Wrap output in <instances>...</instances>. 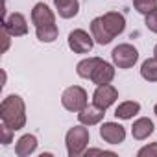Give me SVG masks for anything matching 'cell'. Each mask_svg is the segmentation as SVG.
Wrapping results in <instances>:
<instances>
[{
    "mask_svg": "<svg viewBox=\"0 0 157 157\" xmlns=\"http://www.w3.org/2000/svg\"><path fill=\"white\" fill-rule=\"evenodd\" d=\"M113 78H115V68H113V65H109V63H105V61L102 59V61L98 63V67L94 68L93 76H91V82H93L94 85H107V83L113 82Z\"/></svg>",
    "mask_w": 157,
    "mask_h": 157,
    "instance_id": "cell-11",
    "label": "cell"
},
{
    "mask_svg": "<svg viewBox=\"0 0 157 157\" xmlns=\"http://www.w3.org/2000/svg\"><path fill=\"white\" fill-rule=\"evenodd\" d=\"M35 148H37V137L28 133V135H22V137L17 140V144H15V153H17L19 157H28L30 153L35 151Z\"/></svg>",
    "mask_w": 157,
    "mask_h": 157,
    "instance_id": "cell-14",
    "label": "cell"
},
{
    "mask_svg": "<svg viewBox=\"0 0 157 157\" xmlns=\"http://www.w3.org/2000/svg\"><path fill=\"white\" fill-rule=\"evenodd\" d=\"M2 37H4V52H6V50H8V46H10V37H11V35L8 33V30H6V28L2 30Z\"/></svg>",
    "mask_w": 157,
    "mask_h": 157,
    "instance_id": "cell-24",
    "label": "cell"
},
{
    "mask_svg": "<svg viewBox=\"0 0 157 157\" xmlns=\"http://www.w3.org/2000/svg\"><path fill=\"white\" fill-rule=\"evenodd\" d=\"M111 57H113V63L118 68H131L139 59V52L131 44H118V46L113 48Z\"/></svg>",
    "mask_w": 157,
    "mask_h": 157,
    "instance_id": "cell-6",
    "label": "cell"
},
{
    "mask_svg": "<svg viewBox=\"0 0 157 157\" xmlns=\"http://www.w3.org/2000/svg\"><path fill=\"white\" fill-rule=\"evenodd\" d=\"M100 61H102L100 57H87V59L80 61V63H78V67H76L78 76L91 80V76H93V72H94V68L98 67V63H100Z\"/></svg>",
    "mask_w": 157,
    "mask_h": 157,
    "instance_id": "cell-17",
    "label": "cell"
},
{
    "mask_svg": "<svg viewBox=\"0 0 157 157\" xmlns=\"http://www.w3.org/2000/svg\"><path fill=\"white\" fill-rule=\"evenodd\" d=\"M117 98H118V91L111 83L98 85L96 91H94V94H93V104L98 105V107H102V109H107L109 105H113L117 102Z\"/></svg>",
    "mask_w": 157,
    "mask_h": 157,
    "instance_id": "cell-8",
    "label": "cell"
},
{
    "mask_svg": "<svg viewBox=\"0 0 157 157\" xmlns=\"http://www.w3.org/2000/svg\"><path fill=\"white\" fill-rule=\"evenodd\" d=\"M153 133V122L150 120V118H139V120H135L133 122V128H131V135H133V139H137V140H144V139H148L150 135Z\"/></svg>",
    "mask_w": 157,
    "mask_h": 157,
    "instance_id": "cell-13",
    "label": "cell"
},
{
    "mask_svg": "<svg viewBox=\"0 0 157 157\" xmlns=\"http://www.w3.org/2000/svg\"><path fill=\"white\" fill-rule=\"evenodd\" d=\"M94 37L89 35L85 30H74L68 33V48L74 54H87L93 50Z\"/></svg>",
    "mask_w": 157,
    "mask_h": 157,
    "instance_id": "cell-7",
    "label": "cell"
},
{
    "mask_svg": "<svg viewBox=\"0 0 157 157\" xmlns=\"http://www.w3.org/2000/svg\"><path fill=\"white\" fill-rule=\"evenodd\" d=\"M126 28V19L118 11H109L102 17L93 19L91 33L98 44H109L117 35H120Z\"/></svg>",
    "mask_w": 157,
    "mask_h": 157,
    "instance_id": "cell-1",
    "label": "cell"
},
{
    "mask_svg": "<svg viewBox=\"0 0 157 157\" xmlns=\"http://www.w3.org/2000/svg\"><path fill=\"white\" fill-rule=\"evenodd\" d=\"M61 104L67 111H74V113H80L85 105H87V93L83 87H78L72 85L68 89H65L63 96H61Z\"/></svg>",
    "mask_w": 157,
    "mask_h": 157,
    "instance_id": "cell-5",
    "label": "cell"
},
{
    "mask_svg": "<svg viewBox=\"0 0 157 157\" xmlns=\"http://www.w3.org/2000/svg\"><path fill=\"white\" fill-rule=\"evenodd\" d=\"M153 57H157V44H155V48H153Z\"/></svg>",
    "mask_w": 157,
    "mask_h": 157,
    "instance_id": "cell-25",
    "label": "cell"
},
{
    "mask_svg": "<svg viewBox=\"0 0 157 157\" xmlns=\"http://www.w3.org/2000/svg\"><path fill=\"white\" fill-rule=\"evenodd\" d=\"M89 129L85 128V124L82 126H74L67 131V137H65V144H67V151L70 157H78L82 155L89 144Z\"/></svg>",
    "mask_w": 157,
    "mask_h": 157,
    "instance_id": "cell-4",
    "label": "cell"
},
{
    "mask_svg": "<svg viewBox=\"0 0 157 157\" xmlns=\"http://www.w3.org/2000/svg\"><path fill=\"white\" fill-rule=\"evenodd\" d=\"M139 111H140V104H139V102H122V104L117 107L115 117H117V118H122V120H129V118H133Z\"/></svg>",
    "mask_w": 157,
    "mask_h": 157,
    "instance_id": "cell-16",
    "label": "cell"
},
{
    "mask_svg": "<svg viewBox=\"0 0 157 157\" xmlns=\"http://www.w3.org/2000/svg\"><path fill=\"white\" fill-rule=\"evenodd\" d=\"M140 76L146 82H157V57L146 59L140 67Z\"/></svg>",
    "mask_w": 157,
    "mask_h": 157,
    "instance_id": "cell-18",
    "label": "cell"
},
{
    "mask_svg": "<svg viewBox=\"0 0 157 157\" xmlns=\"http://www.w3.org/2000/svg\"><path fill=\"white\" fill-rule=\"evenodd\" d=\"M4 28L8 30V33L11 37H21L28 33V24L22 13H11L10 17L4 19Z\"/></svg>",
    "mask_w": 157,
    "mask_h": 157,
    "instance_id": "cell-10",
    "label": "cell"
},
{
    "mask_svg": "<svg viewBox=\"0 0 157 157\" xmlns=\"http://www.w3.org/2000/svg\"><path fill=\"white\" fill-rule=\"evenodd\" d=\"M137 155H139V157H146V155H148V157H157V142H151V144L140 148Z\"/></svg>",
    "mask_w": 157,
    "mask_h": 157,
    "instance_id": "cell-21",
    "label": "cell"
},
{
    "mask_svg": "<svg viewBox=\"0 0 157 157\" xmlns=\"http://www.w3.org/2000/svg\"><path fill=\"white\" fill-rule=\"evenodd\" d=\"M146 26H148L150 32L157 33V10H153L146 15Z\"/></svg>",
    "mask_w": 157,
    "mask_h": 157,
    "instance_id": "cell-22",
    "label": "cell"
},
{
    "mask_svg": "<svg viewBox=\"0 0 157 157\" xmlns=\"http://www.w3.org/2000/svg\"><path fill=\"white\" fill-rule=\"evenodd\" d=\"M153 113H155V117H157V104H155V107H153Z\"/></svg>",
    "mask_w": 157,
    "mask_h": 157,
    "instance_id": "cell-26",
    "label": "cell"
},
{
    "mask_svg": "<svg viewBox=\"0 0 157 157\" xmlns=\"http://www.w3.org/2000/svg\"><path fill=\"white\" fill-rule=\"evenodd\" d=\"M100 137L109 144H120L126 139V129L117 122H104L100 128Z\"/></svg>",
    "mask_w": 157,
    "mask_h": 157,
    "instance_id": "cell-9",
    "label": "cell"
},
{
    "mask_svg": "<svg viewBox=\"0 0 157 157\" xmlns=\"http://www.w3.org/2000/svg\"><path fill=\"white\" fill-rule=\"evenodd\" d=\"M54 6L63 19H72L80 11V2L78 0H54Z\"/></svg>",
    "mask_w": 157,
    "mask_h": 157,
    "instance_id": "cell-15",
    "label": "cell"
},
{
    "mask_svg": "<svg viewBox=\"0 0 157 157\" xmlns=\"http://www.w3.org/2000/svg\"><path fill=\"white\" fill-rule=\"evenodd\" d=\"M13 131H15V129H11L8 124L2 122V128H0V135H2V139H0V142H2V144L13 142Z\"/></svg>",
    "mask_w": 157,
    "mask_h": 157,
    "instance_id": "cell-20",
    "label": "cell"
},
{
    "mask_svg": "<svg viewBox=\"0 0 157 157\" xmlns=\"http://www.w3.org/2000/svg\"><path fill=\"white\" fill-rule=\"evenodd\" d=\"M85 153H87V155H94V153H104V155H115L113 151H105V150H98V148H94V150H87Z\"/></svg>",
    "mask_w": 157,
    "mask_h": 157,
    "instance_id": "cell-23",
    "label": "cell"
},
{
    "mask_svg": "<svg viewBox=\"0 0 157 157\" xmlns=\"http://www.w3.org/2000/svg\"><path fill=\"white\" fill-rule=\"evenodd\" d=\"M0 118L4 124H8L11 129L19 131L26 124V107L24 100L17 94H10L0 104Z\"/></svg>",
    "mask_w": 157,
    "mask_h": 157,
    "instance_id": "cell-3",
    "label": "cell"
},
{
    "mask_svg": "<svg viewBox=\"0 0 157 157\" xmlns=\"http://www.w3.org/2000/svg\"><path fill=\"white\" fill-rule=\"evenodd\" d=\"M32 21L35 24L37 39L43 43H52L57 39L59 30L56 26V17L44 2H37L32 10Z\"/></svg>",
    "mask_w": 157,
    "mask_h": 157,
    "instance_id": "cell-2",
    "label": "cell"
},
{
    "mask_svg": "<svg viewBox=\"0 0 157 157\" xmlns=\"http://www.w3.org/2000/svg\"><path fill=\"white\" fill-rule=\"evenodd\" d=\"M105 109H102V107H98V105H85L80 113H78V120H80L82 124H85V126H94V124H98L102 118H104V113Z\"/></svg>",
    "mask_w": 157,
    "mask_h": 157,
    "instance_id": "cell-12",
    "label": "cell"
},
{
    "mask_svg": "<svg viewBox=\"0 0 157 157\" xmlns=\"http://www.w3.org/2000/svg\"><path fill=\"white\" fill-rule=\"evenodd\" d=\"M133 6L139 13L148 15L150 11L157 10V0H133Z\"/></svg>",
    "mask_w": 157,
    "mask_h": 157,
    "instance_id": "cell-19",
    "label": "cell"
}]
</instances>
